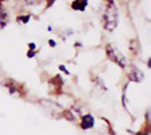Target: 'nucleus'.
<instances>
[{"label":"nucleus","mask_w":151,"mask_h":135,"mask_svg":"<svg viewBox=\"0 0 151 135\" xmlns=\"http://www.w3.org/2000/svg\"><path fill=\"white\" fill-rule=\"evenodd\" d=\"M104 27L108 31L114 30L119 23V12L118 9L113 4H109L103 16Z\"/></svg>","instance_id":"nucleus-1"},{"label":"nucleus","mask_w":151,"mask_h":135,"mask_svg":"<svg viewBox=\"0 0 151 135\" xmlns=\"http://www.w3.org/2000/svg\"><path fill=\"white\" fill-rule=\"evenodd\" d=\"M106 53H107L108 57L111 61H113L114 63L119 65L121 68H125L126 67V65L127 64V58L116 47L112 46L111 44L107 45V47H106Z\"/></svg>","instance_id":"nucleus-2"},{"label":"nucleus","mask_w":151,"mask_h":135,"mask_svg":"<svg viewBox=\"0 0 151 135\" xmlns=\"http://www.w3.org/2000/svg\"><path fill=\"white\" fill-rule=\"evenodd\" d=\"M144 77L143 73L134 65H131L128 72V78L130 80L134 82H141Z\"/></svg>","instance_id":"nucleus-3"},{"label":"nucleus","mask_w":151,"mask_h":135,"mask_svg":"<svg viewBox=\"0 0 151 135\" xmlns=\"http://www.w3.org/2000/svg\"><path fill=\"white\" fill-rule=\"evenodd\" d=\"M94 124H95L94 118L91 115H85L81 119V126L83 129H89V128L93 127Z\"/></svg>","instance_id":"nucleus-4"},{"label":"nucleus","mask_w":151,"mask_h":135,"mask_svg":"<svg viewBox=\"0 0 151 135\" xmlns=\"http://www.w3.org/2000/svg\"><path fill=\"white\" fill-rule=\"evenodd\" d=\"M88 4V0H74L72 4V8L76 11H84Z\"/></svg>","instance_id":"nucleus-5"},{"label":"nucleus","mask_w":151,"mask_h":135,"mask_svg":"<svg viewBox=\"0 0 151 135\" xmlns=\"http://www.w3.org/2000/svg\"><path fill=\"white\" fill-rule=\"evenodd\" d=\"M6 19V13L0 8V24L4 25L5 24V19Z\"/></svg>","instance_id":"nucleus-6"},{"label":"nucleus","mask_w":151,"mask_h":135,"mask_svg":"<svg viewBox=\"0 0 151 135\" xmlns=\"http://www.w3.org/2000/svg\"><path fill=\"white\" fill-rule=\"evenodd\" d=\"M28 4H35V3H36L38 0H26Z\"/></svg>","instance_id":"nucleus-7"},{"label":"nucleus","mask_w":151,"mask_h":135,"mask_svg":"<svg viewBox=\"0 0 151 135\" xmlns=\"http://www.w3.org/2000/svg\"><path fill=\"white\" fill-rule=\"evenodd\" d=\"M107 1H108V3H109V4H113V3H114V2H113V0H107Z\"/></svg>","instance_id":"nucleus-8"}]
</instances>
